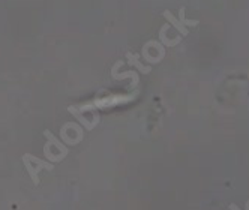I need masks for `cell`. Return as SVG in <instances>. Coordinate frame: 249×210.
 Segmentation results:
<instances>
[{
  "label": "cell",
  "instance_id": "obj_2",
  "mask_svg": "<svg viewBox=\"0 0 249 210\" xmlns=\"http://www.w3.org/2000/svg\"><path fill=\"white\" fill-rule=\"evenodd\" d=\"M162 15H164V18H165V20H167V21H168V23H170V24H171L177 32L182 33L183 36H188V33H189L188 27H185V26H183L179 20H177L176 17H174L170 11H164V14H162Z\"/></svg>",
  "mask_w": 249,
  "mask_h": 210
},
{
  "label": "cell",
  "instance_id": "obj_9",
  "mask_svg": "<svg viewBox=\"0 0 249 210\" xmlns=\"http://www.w3.org/2000/svg\"><path fill=\"white\" fill-rule=\"evenodd\" d=\"M230 210H240L236 204H230Z\"/></svg>",
  "mask_w": 249,
  "mask_h": 210
},
{
  "label": "cell",
  "instance_id": "obj_1",
  "mask_svg": "<svg viewBox=\"0 0 249 210\" xmlns=\"http://www.w3.org/2000/svg\"><path fill=\"white\" fill-rule=\"evenodd\" d=\"M23 162H24L26 170L30 174V177H32V180H33L35 185L39 183V177H38V171L39 170H53V164L45 162L42 159H38L36 156H33L30 153L23 155Z\"/></svg>",
  "mask_w": 249,
  "mask_h": 210
},
{
  "label": "cell",
  "instance_id": "obj_3",
  "mask_svg": "<svg viewBox=\"0 0 249 210\" xmlns=\"http://www.w3.org/2000/svg\"><path fill=\"white\" fill-rule=\"evenodd\" d=\"M126 57L129 59V60H128V63H129V65H132V66H135L140 72H143V74H149V72H150V68H149V66H144L143 63H141V62L138 60V56H137V54H132V52H128Z\"/></svg>",
  "mask_w": 249,
  "mask_h": 210
},
{
  "label": "cell",
  "instance_id": "obj_4",
  "mask_svg": "<svg viewBox=\"0 0 249 210\" xmlns=\"http://www.w3.org/2000/svg\"><path fill=\"white\" fill-rule=\"evenodd\" d=\"M44 135L47 137V140H48V143H50V144H53V146L57 147V149L60 150V153H62V156H63V158L68 155V147H66L65 144H62V143L59 141V140H57L54 135H53L50 131H45V132H44Z\"/></svg>",
  "mask_w": 249,
  "mask_h": 210
},
{
  "label": "cell",
  "instance_id": "obj_5",
  "mask_svg": "<svg viewBox=\"0 0 249 210\" xmlns=\"http://www.w3.org/2000/svg\"><path fill=\"white\" fill-rule=\"evenodd\" d=\"M170 29V24H165L161 30H159V39H161L162 42H164V45H167V47H173V45H177L180 41H182V36H179V38H176L174 41H168L167 39V36H165V32Z\"/></svg>",
  "mask_w": 249,
  "mask_h": 210
},
{
  "label": "cell",
  "instance_id": "obj_8",
  "mask_svg": "<svg viewBox=\"0 0 249 210\" xmlns=\"http://www.w3.org/2000/svg\"><path fill=\"white\" fill-rule=\"evenodd\" d=\"M113 78H116V80H122V78H132V84L134 86H137V83H138V77H137V74L135 72H128V74H122V75H113Z\"/></svg>",
  "mask_w": 249,
  "mask_h": 210
},
{
  "label": "cell",
  "instance_id": "obj_7",
  "mask_svg": "<svg viewBox=\"0 0 249 210\" xmlns=\"http://www.w3.org/2000/svg\"><path fill=\"white\" fill-rule=\"evenodd\" d=\"M69 113H72V114H74V116H75V117H77V119H78L80 122H81V123H83V125L86 126V129H89V131H90V129H93V125H90V123H89V120H87L86 117H83V116H81V113H80V111H78L77 108H74V107H69Z\"/></svg>",
  "mask_w": 249,
  "mask_h": 210
},
{
  "label": "cell",
  "instance_id": "obj_10",
  "mask_svg": "<svg viewBox=\"0 0 249 210\" xmlns=\"http://www.w3.org/2000/svg\"><path fill=\"white\" fill-rule=\"evenodd\" d=\"M245 210H249V200L245 203Z\"/></svg>",
  "mask_w": 249,
  "mask_h": 210
},
{
  "label": "cell",
  "instance_id": "obj_6",
  "mask_svg": "<svg viewBox=\"0 0 249 210\" xmlns=\"http://www.w3.org/2000/svg\"><path fill=\"white\" fill-rule=\"evenodd\" d=\"M186 9H185V6H182L180 9H179V20L185 27H188V26H191V27H195V26H198L200 24V21L198 20H188L186 18V12H185Z\"/></svg>",
  "mask_w": 249,
  "mask_h": 210
}]
</instances>
